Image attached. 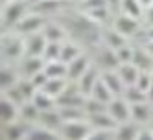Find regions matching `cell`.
Listing matches in <instances>:
<instances>
[{
  "label": "cell",
  "mask_w": 153,
  "mask_h": 140,
  "mask_svg": "<svg viewBox=\"0 0 153 140\" xmlns=\"http://www.w3.org/2000/svg\"><path fill=\"white\" fill-rule=\"evenodd\" d=\"M113 28H114L116 31H120L122 35H126V37H133V35L138 33L140 24H138V19L129 17V15H126V13H120V15L114 19Z\"/></svg>",
  "instance_id": "obj_7"
},
{
  "label": "cell",
  "mask_w": 153,
  "mask_h": 140,
  "mask_svg": "<svg viewBox=\"0 0 153 140\" xmlns=\"http://www.w3.org/2000/svg\"><path fill=\"white\" fill-rule=\"evenodd\" d=\"M107 111L118 124L131 120V103L124 96H114V98L107 103Z\"/></svg>",
  "instance_id": "obj_5"
},
{
  "label": "cell",
  "mask_w": 153,
  "mask_h": 140,
  "mask_svg": "<svg viewBox=\"0 0 153 140\" xmlns=\"http://www.w3.org/2000/svg\"><path fill=\"white\" fill-rule=\"evenodd\" d=\"M42 33L48 41H53V42H63L67 39V31L65 28H61L59 24H52V22H46L45 28H42Z\"/></svg>",
  "instance_id": "obj_29"
},
{
  "label": "cell",
  "mask_w": 153,
  "mask_h": 140,
  "mask_svg": "<svg viewBox=\"0 0 153 140\" xmlns=\"http://www.w3.org/2000/svg\"><path fill=\"white\" fill-rule=\"evenodd\" d=\"M144 39L146 41H153V24L144 30Z\"/></svg>",
  "instance_id": "obj_46"
},
{
  "label": "cell",
  "mask_w": 153,
  "mask_h": 140,
  "mask_svg": "<svg viewBox=\"0 0 153 140\" xmlns=\"http://www.w3.org/2000/svg\"><path fill=\"white\" fill-rule=\"evenodd\" d=\"M137 140H153V131H149V129H140Z\"/></svg>",
  "instance_id": "obj_44"
},
{
  "label": "cell",
  "mask_w": 153,
  "mask_h": 140,
  "mask_svg": "<svg viewBox=\"0 0 153 140\" xmlns=\"http://www.w3.org/2000/svg\"><path fill=\"white\" fill-rule=\"evenodd\" d=\"M79 53H81L79 46H76L74 42H63V44H61V56H59V59L68 64L70 61H74L76 57H78Z\"/></svg>",
  "instance_id": "obj_34"
},
{
  "label": "cell",
  "mask_w": 153,
  "mask_h": 140,
  "mask_svg": "<svg viewBox=\"0 0 153 140\" xmlns=\"http://www.w3.org/2000/svg\"><path fill=\"white\" fill-rule=\"evenodd\" d=\"M24 44H26V56H42L48 44V39L45 37L42 31H35V33L24 37Z\"/></svg>",
  "instance_id": "obj_8"
},
{
  "label": "cell",
  "mask_w": 153,
  "mask_h": 140,
  "mask_svg": "<svg viewBox=\"0 0 153 140\" xmlns=\"http://www.w3.org/2000/svg\"><path fill=\"white\" fill-rule=\"evenodd\" d=\"M133 63L140 70H151L153 68V56L146 48H137L135 56H133Z\"/></svg>",
  "instance_id": "obj_30"
},
{
  "label": "cell",
  "mask_w": 153,
  "mask_h": 140,
  "mask_svg": "<svg viewBox=\"0 0 153 140\" xmlns=\"http://www.w3.org/2000/svg\"><path fill=\"white\" fill-rule=\"evenodd\" d=\"M68 78H48V81L45 83V87H42L41 90H45L46 94H50V96H53V98H59V96L67 90V87H68V81H67Z\"/></svg>",
  "instance_id": "obj_17"
},
{
  "label": "cell",
  "mask_w": 153,
  "mask_h": 140,
  "mask_svg": "<svg viewBox=\"0 0 153 140\" xmlns=\"http://www.w3.org/2000/svg\"><path fill=\"white\" fill-rule=\"evenodd\" d=\"M30 79L33 81V85H35L37 89H42V87H45V83L48 81V76H46V72H45V70H41V72L33 74V76H31Z\"/></svg>",
  "instance_id": "obj_43"
},
{
  "label": "cell",
  "mask_w": 153,
  "mask_h": 140,
  "mask_svg": "<svg viewBox=\"0 0 153 140\" xmlns=\"http://www.w3.org/2000/svg\"><path fill=\"white\" fill-rule=\"evenodd\" d=\"M98 63L103 67V70H114L120 67V61H118V56H116V50L113 48H105L100 52V57H98Z\"/></svg>",
  "instance_id": "obj_22"
},
{
  "label": "cell",
  "mask_w": 153,
  "mask_h": 140,
  "mask_svg": "<svg viewBox=\"0 0 153 140\" xmlns=\"http://www.w3.org/2000/svg\"><path fill=\"white\" fill-rule=\"evenodd\" d=\"M116 138V129H94L89 135V140H113Z\"/></svg>",
  "instance_id": "obj_40"
},
{
  "label": "cell",
  "mask_w": 153,
  "mask_h": 140,
  "mask_svg": "<svg viewBox=\"0 0 153 140\" xmlns=\"http://www.w3.org/2000/svg\"><path fill=\"white\" fill-rule=\"evenodd\" d=\"M7 2H11V0H2V4H4V6H6Z\"/></svg>",
  "instance_id": "obj_51"
},
{
  "label": "cell",
  "mask_w": 153,
  "mask_h": 140,
  "mask_svg": "<svg viewBox=\"0 0 153 140\" xmlns=\"http://www.w3.org/2000/svg\"><path fill=\"white\" fill-rule=\"evenodd\" d=\"M63 6L65 0H35L33 6H31V11H37L46 17L48 13H57Z\"/></svg>",
  "instance_id": "obj_16"
},
{
  "label": "cell",
  "mask_w": 153,
  "mask_h": 140,
  "mask_svg": "<svg viewBox=\"0 0 153 140\" xmlns=\"http://www.w3.org/2000/svg\"><path fill=\"white\" fill-rule=\"evenodd\" d=\"M144 48L151 53V56H153V41H146V44H144Z\"/></svg>",
  "instance_id": "obj_47"
},
{
  "label": "cell",
  "mask_w": 153,
  "mask_h": 140,
  "mask_svg": "<svg viewBox=\"0 0 153 140\" xmlns=\"http://www.w3.org/2000/svg\"><path fill=\"white\" fill-rule=\"evenodd\" d=\"M103 6H109L107 0H81V2H79L81 11H87V9H94V7H103Z\"/></svg>",
  "instance_id": "obj_42"
},
{
  "label": "cell",
  "mask_w": 153,
  "mask_h": 140,
  "mask_svg": "<svg viewBox=\"0 0 153 140\" xmlns=\"http://www.w3.org/2000/svg\"><path fill=\"white\" fill-rule=\"evenodd\" d=\"M45 64H46V59L42 57V56H24L20 68H22L26 78H31L33 74L45 70Z\"/></svg>",
  "instance_id": "obj_12"
},
{
  "label": "cell",
  "mask_w": 153,
  "mask_h": 140,
  "mask_svg": "<svg viewBox=\"0 0 153 140\" xmlns=\"http://www.w3.org/2000/svg\"><path fill=\"white\" fill-rule=\"evenodd\" d=\"M148 101L153 103V83H151V87L148 89Z\"/></svg>",
  "instance_id": "obj_49"
},
{
  "label": "cell",
  "mask_w": 153,
  "mask_h": 140,
  "mask_svg": "<svg viewBox=\"0 0 153 140\" xmlns=\"http://www.w3.org/2000/svg\"><path fill=\"white\" fill-rule=\"evenodd\" d=\"M124 98L129 103H140V101H148V92L137 87V85H129V87H126Z\"/></svg>",
  "instance_id": "obj_32"
},
{
  "label": "cell",
  "mask_w": 153,
  "mask_h": 140,
  "mask_svg": "<svg viewBox=\"0 0 153 140\" xmlns=\"http://www.w3.org/2000/svg\"><path fill=\"white\" fill-rule=\"evenodd\" d=\"M45 24H46V17L45 15H41V13H37V11H31L30 15L26 13L22 19L19 20V24L13 28L17 33H20V35H30V33H35V31H42V28H45Z\"/></svg>",
  "instance_id": "obj_4"
},
{
  "label": "cell",
  "mask_w": 153,
  "mask_h": 140,
  "mask_svg": "<svg viewBox=\"0 0 153 140\" xmlns=\"http://www.w3.org/2000/svg\"><path fill=\"white\" fill-rule=\"evenodd\" d=\"M83 109H85L87 116H89V114H96V113L107 111V103L105 101H100L98 98H94V96H87V101H85Z\"/></svg>",
  "instance_id": "obj_36"
},
{
  "label": "cell",
  "mask_w": 153,
  "mask_h": 140,
  "mask_svg": "<svg viewBox=\"0 0 153 140\" xmlns=\"http://www.w3.org/2000/svg\"><path fill=\"white\" fill-rule=\"evenodd\" d=\"M19 89H20V92H22L24 94V98L30 101L31 98H33V94L39 90L37 87H35V85H33V81H31L30 78H24V79H19Z\"/></svg>",
  "instance_id": "obj_39"
},
{
  "label": "cell",
  "mask_w": 153,
  "mask_h": 140,
  "mask_svg": "<svg viewBox=\"0 0 153 140\" xmlns=\"http://www.w3.org/2000/svg\"><path fill=\"white\" fill-rule=\"evenodd\" d=\"M107 2H109V7H120L122 0H107Z\"/></svg>",
  "instance_id": "obj_48"
},
{
  "label": "cell",
  "mask_w": 153,
  "mask_h": 140,
  "mask_svg": "<svg viewBox=\"0 0 153 140\" xmlns=\"http://www.w3.org/2000/svg\"><path fill=\"white\" fill-rule=\"evenodd\" d=\"M59 138V135H56V131L41 125V127H30L26 133V140H56Z\"/></svg>",
  "instance_id": "obj_25"
},
{
  "label": "cell",
  "mask_w": 153,
  "mask_h": 140,
  "mask_svg": "<svg viewBox=\"0 0 153 140\" xmlns=\"http://www.w3.org/2000/svg\"><path fill=\"white\" fill-rule=\"evenodd\" d=\"M140 4L144 6V9H148L149 6H153V0H140Z\"/></svg>",
  "instance_id": "obj_50"
},
{
  "label": "cell",
  "mask_w": 153,
  "mask_h": 140,
  "mask_svg": "<svg viewBox=\"0 0 153 140\" xmlns=\"http://www.w3.org/2000/svg\"><path fill=\"white\" fill-rule=\"evenodd\" d=\"M151 72H153V68H151Z\"/></svg>",
  "instance_id": "obj_53"
},
{
  "label": "cell",
  "mask_w": 153,
  "mask_h": 140,
  "mask_svg": "<svg viewBox=\"0 0 153 140\" xmlns=\"http://www.w3.org/2000/svg\"><path fill=\"white\" fill-rule=\"evenodd\" d=\"M41 125H45L48 129H52V131H61L63 127V116L59 113V107H56V109H48V111H41L39 114V120H37Z\"/></svg>",
  "instance_id": "obj_9"
},
{
  "label": "cell",
  "mask_w": 153,
  "mask_h": 140,
  "mask_svg": "<svg viewBox=\"0 0 153 140\" xmlns=\"http://www.w3.org/2000/svg\"><path fill=\"white\" fill-rule=\"evenodd\" d=\"M103 39H105V44L109 48H113V50H118V48H122L127 44V37L122 35L120 31H116L114 28H111L109 31H105L103 33Z\"/></svg>",
  "instance_id": "obj_27"
},
{
  "label": "cell",
  "mask_w": 153,
  "mask_h": 140,
  "mask_svg": "<svg viewBox=\"0 0 153 140\" xmlns=\"http://www.w3.org/2000/svg\"><path fill=\"white\" fill-rule=\"evenodd\" d=\"M61 44L63 42H53V41H48V44L45 48V53H42V57L46 61H57L59 56H61Z\"/></svg>",
  "instance_id": "obj_38"
},
{
  "label": "cell",
  "mask_w": 153,
  "mask_h": 140,
  "mask_svg": "<svg viewBox=\"0 0 153 140\" xmlns=\"http://www.w3.org/2000/svg\"><path fill=\"white\" fill-rule=\"evenodd\" d=\"M87 17H89L92 22L96 24H103L107 17H109V6H103V7H94V9H87V11H83Z\"/></svg>",
  "instance_id": "obj_37"
},
{
  "label": "cell",
  "mask_w": 153,
  "mask_h": 140,
  "mask_svg": "<svg viewBox=\"0 0 153 140\" xmlns=\"http://www.w3.org/2000/svg\"><path fill=\"white\" fill-rule=\"evenodd\" d=\"M91 96H94V98H98L100 101H105V103H109L113 98H114V94H113V90L107 87V83L102 79V76H100V79L96 81V85L92 87V92H91Z\"/></svg>",
  "instance_id": "obj_28"
},
{
  "label": "cell",
  "mask_w": 153,
  "mask_h": 140,
  "mask_svg": "<svg viewBox=\"0 0 153 140\" xmlns=\"http://www.w3.org/2000/svg\"><path fill=\"white\" fill-rule=\"evenodd\" d=\"M153 109L149 101H140V103H131V120H135L137 124H146L151 120Z\"/></svg>",
  "instance_id": "obj_14"
},
{
  "label": "cell",
  "mask_w": 153,
  "mask_h": 140,
  "mask_svg": "<svg viewBox=\"0 0 153 140\" xmlns=\"http://www.w3.org/2000/svg\"><path fill=\"white\" fill-rule=\"evenodd\" d=\"M68 2H78V4H79V2H81V0H68Z\"/></svg>",
  "instance_id": "obj_52"
},
{
  "label": "cell",
  "mask_w": 153,
  "mask_h": 140,
  "mask_svg": "<svg viewBox=\"0 0 153 140\" xmlns=\"http://www.w3.org/2000/svg\"><path fill=\"white\" fill-rule=\"evenodd\" d=\"M2 135L7 140H24L26 133H28V127H24L22 124H17V122H9L6 124V127L2 129Z\"/></svg>",
  "instance_id": "obj_24"
},
{
  "label": "cell",
  "mask_w": 153,
  "mask_h": 140,
  "mask_svg": "<svg viewBox=\"0 0 153 140\" xmlns=\"http://www.w3.org/2000/svg\"><path fill=\"white\" fill-rule=\"evenodd\" d=\"M120 9H122V13H126L129 17H135V19L144 17V13H146V9L140 4V0H122L120 2Z\"/></svg>",
  "instance_id": "obj_26"
},
{
  "label": "cell",
  "mask_w": 153,
  "mask_h": 140,
  "mask_svg": "<svg viewBox=\"0 0 153 140\" xmlns=\"http://www.w3.org/2000/svg\"><path fill=\"white\" fill-rule=\"evenodd\" d=\"M92 125L89 120H74L65 122L61 127V136L67 140H89Z\"/></svg>",
  "instance_id": "obj_2"
},
{
  "label": "cell",
  "mask_w": 153,
  "mask_h": 140,
  "mask_svg": "<svg viewBox=\"0 0 153 140\" xmlns=\"http://www.w3.org/2000/svg\"><path fill=\"white\" fill-rule=\"evenodd\" d=\"M19 113H20V105H17L11 98H7V96L4 94L2 96V101H0V114H2V122L4 124L15 122Z\"/></svg>",
  "instance_id": "obj_15"
},
{
  "label": "cell",
  "mask_w": 153,
  "mask_h": 140,
  "mask_svg": "<svg viewBox=\"0 0 153 140\" xmlns=\"http://www.w3.org/2000/svg\"><path fill=\"white\" fill-rule=\"evenodd\" d=\"M87 96L79 90V87H74L68 83L67 90H65L59 98H57V107H85Z\"/></svg>",
  "instance_id": "obj_6"
},
{
  "label": "cell",
  "mask_w": 153,
  "mask_h": 140,
  "mask_svg": "<svg viewBox=\"0 0 153 140\" xmlns=\"http://www.w3.org/2000/svg\"><path fill=\"white\" fill-rule=\"evenodd\" d=\"M39 114H41L39 107L31 100L20 105V116H22V120H26V122H37L39 120Z\"/></svg>",
  "instance_id": "obj_33"
},
{
  "label": "cell",
  "mask_w": 153,
  "mask_h": 140,
  "mask_svg": "<svg viewBox=\"0 0 153 140\" xmlns=\"http://www.w3.org/2000/svg\"><path fill=\"white\" fill-rule=\"evenodd\" d=\"M100 76L102 74H98V70H94V68H89L83 76L76 81L78 83V87H79V90L85 94V96H91V92H92V87L96 85V81L100 79Z\"/></svg>",
  "instance_id": "obj_18"
},
{
  "label": "cell",
  "mask_w": 153,
  "mask_h": 140,
  "mask_svg": "<svg viewBox=\"0 0 153 140\" xmlns=\"http://www.w3.org/2000/svg\"><path fill=\"white\" fill-rule=\"evenodd\" d=\"M89 68H91L89 57L83 56V53H79V56L76 57L74 61L68 63V79H70V81H78Z\"/></svg>",
  "instance_id": "obj_11"
},
{
  "label": "cell",
  "mask_w": 153,
  "mask_h": 140,
  "mask_svg": "<svg viewBox=\"0 0 153 140\" xmlns=\"http://www.w3.org/2000/svg\"><path fill=\"white\" fill-rule=\"evenodd\" d=\"M59 113L63 116V122H74V120H87V113L81 107H59Z\"/></svg>",
  "instance_id": "obj_31"
},
{
  "label": "cell",
  "mask_w": 153,
  "mask_h": 140,
  "mask_svg": "<svg viewBox=\"0 0 153 140\" xmlns=\"http://www.w3.org/2000/svg\"><path fill=\"white\" fill-rule=\"evenodd\" d=\"M26 56L24 35L20 33H6L2 37V57L6 59H22Z\"/></svg>",
  "instance_id": "obj_1"
},
{
  "label": "cell",
  "mask_w": 153,
  "mask_h": 140,
  "mask_svg": "<svg viewBox=\"0 0 153 140\" xmlns=\"http://www.w3.org/2000/svg\"><path fill=\"white\" fill-rule=\"evenodd\" d=\"M17 83H19L17 74L9 67H2V70H0V87H2V90H7V89L15 87Z\"/></svg>",
  "instance_id": "obj_35"
},
{
  "label": "cell",
  "mask_w": 153,
  "mask_h": 140,
  "mask_svg": "<svg viewBox=\"0 0 153 140\" xmlns=\"http://www.w3.org/2000/svg\"><path fill=\"white\" fill-rule=\"evenodd\" d=\"M87 120L91 122V125L94 129H116L118 127V122L109 114V111H103V113H96V114H89Z\"/></svg>",
  "instance_id": "obj_13"
},
{
  "label": "cell",
  "mask_w": 153,
  "mask_h": 140,
  "mask_svg": "<svg viewBox=\"0 0 153 140\" xmlns=\"http://www.w3.org/2000/svg\"><path fill=\"white\" fill-rule=\"evenodd\" d=\"M102 79L107 83V87L113 90L114 96H124L127 85L124 83V79H122V76L118 74V70H116V72H114V70H103V72H102Z\"/></svg>",
  "instance_id": "obj_10"
},
{
  "label": "cell",
  "mask_w": 153,
  "mask_h": 140,
  "mask_svg": "<svg viewBox=\"0 0 153 140\" xmlns=\"http://www.w3.org/2000/svg\"><path fill=\"white\" fill-rule=\"evenodd\" d=\"M144 19H146V24H148V26H151V24H153V6H149V7L146 9Z\"/></svg>",
  "instance_id": "obj_45"
},
{
  "label": "cell",
  "mask_w": 153,
  "mask_h": 140,
  "mask_svg": "<svg viewBox=\"0 0 153 140\" xmlns=\"http://www.w3.org/2000/svg\"><path fill=\"white\" fill-rule=\"evenodd\" d=\"M26 9H28V4L24 0H11V2H7L2 11V26L15 28L19 24V20L26 15Z\"/></svg>",
  "instance_id": "obj_3"
},
{
  "label": "cell",
  "mask_w": 153,
  "mask_h": 140,
  "mask_svg": "<svg viewBox=\"0 0 153 140\" xmlns=\"http://www.w3.org/2000/svg\"><path fill=\"white\" fill-rule=\"evenodd\" d=\"M31 101L39 107V111H48V109H56V107H57V100L53 98V96L46 94L45 90H41V89L33 94Z\"/></svg>",
  "instance_id": "obj_23"
},
{
  "label": "cell",
  "mask_w": 153,
  "mask_h": 140,
  "mask_svg": "<svg viewBox=\"0 0 153 140\" xmlns=\"http://www.w3.org/2000/svg\"><path fill=\"white\" fill-rule=\"evenodd\" d=\"M45 72L48 78H68V64L63 63L61 59L57 61H46Z\"/></svg>",
  "instance_id": "obj_21"
},
{
  "label": "cell",
  "mask_w": 153,
  "mask_h": 140,
  "mask_svg": "<svg viewBox=\"0 0 153 140\" xmlns=\"http://www.w3.org/2000/svg\"><path fill=\"white\" fill-rule=\"evenodd\" d=\"M116 70H118L120 76H122V79H124V83L127 85V87L129 85H137V79L140 76V68L135 63H122Z\"/></svg>",
  "instance_id": "obj_19"
},
{
  "label": "cell",
  "mask_w": 153,
  "mask_h": 140,
  "mask_svg": "<svg viewBox=\"0 0 153 140\" xmlns=\"http://www.w3.org/2000/svg\"><path fill=\"white\" fill-rule=\"evenodd\" d=\"M138 131L140 129L137 127L135 120L122 122L116 127V140H137L138 138Z\"/></svg>",
  "instance_id": "obj_20"
},
{
  "label": "cell",
  "mask_w": 153,
  "mask_h": 140,
  "mask_svg": "<svg viewBox=\"0 0 153 140\" xmlns=\"http://www.w3.org/2000/svg\"><path fill=\"white\" fill-rule=\"evenodd\" d=\"M116 56H118V61L120 64L122 63H133V56H135V50L131 48V46H122V48H118L116 50Z\"/></svg>",
  "instance_id": "obj_41"
}]
</instances>
